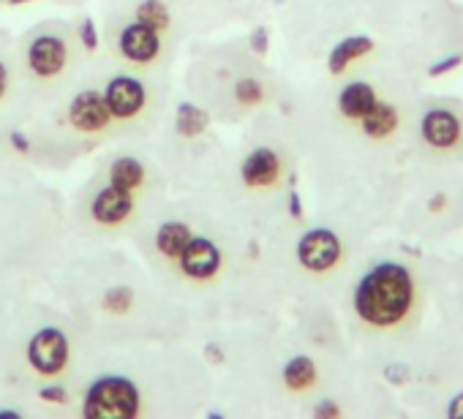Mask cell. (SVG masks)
<instances>
[{"label":"cell","mask_w":463,"mask_h":419,"mask_svg":"<svg viewBox=\"0 0 463 419\" xmlns=\"http://www.w3.org/2000/svg\"><path fill=\"white\" fill-rule=\"evenodd\" d=\"M289 216L292 219H303V201H300L298 191H292V196H289Z\"/></svg>","instance_id":"f546056e"},{"label":"cell","mask_w":463,"mask_h":419,"mask_svg":"<svg viewBox=\"0 0 463 419\" xmlns=\"http://www.w3.org/2000/svg\"><path fill=\"white\" fill-rule=\"evenodd\" d=\"M28 362L42 376L61 373L66 368V362H69V340H66V335L61 330H55V327L36 332L33 340L28 343Z\"/></svg>","instance_id":"277c9868"},{"label":"cell","mask_w":463,"mask_h":419,"mask_svg":"<svg viewBox=\"0 0 463 419\" xmlns=\"http://www.w3.org/2000/svg\"><path fill=\"white\" fill-rule=\"evenodd\" d=\"M69 61V47L58 36H39L28 50V69L36 77H55Z\"/></svg>","instance_id":"ba28073f"},{"label":"cell","mask_w":463,"mask_h":419,"mask_svg":"<svg viewBox=\"0 0 463 419\" xmlns=\"http://www.w3.org/2000/svg\"><path fill=\"white\" fill-rule=\"evenodd\" d=\"M80 39H82V44H85L90 52L99 47V33H96V25H93L90 20H85V23H82V28H80Z\"/></svg>","instance_id":"484cf974"},{"label":"cell","mask_w":463,"mask_h":419,"mask_svg":"<svg viewBox=\"0 0 463 419\" xmlns=\"http://www.w3.org/2000/svg\"><path fill=\"white\" fill-rule=\"evenodd\" d=\"M137 23L153 28V31H166L169 28V12L161 0H145L137 9Z\"/></svg>","instance_id":"ffe728a7"},{"label":"cell","mask_w":463,"mask_h":419,"mask_svg":"<svg viewBox=\"0 0 463 419\" xmlns=\"http://www.w3.org/2000/svg\"><path fill=\"white\" fill-rule=\"evenodd\" d=\"M39 397L47 400V403H69V392L63 386H44L39 392Z\"/></svg>","instance_id":"4316f807"},{"label":"cell","mask_w":463,"mask_h":419,"mask_svg":"<svg viewBox=\"0 0 463 419\" xmlns=\"http://www.w3.org/2000/svg\"><path fill=\"white\" fill-rule=\"evenodd\" d=\"M463 63V55H449V58H441V61H436L430 69H428V77H444V74H449V71H455L458 66Z\"/></svg>","instance_id":"603a6c76"},{"label":"cell","mask_w":463,"mask_h":419,"mask_svg":"<svg viewBox=\"0 0 463 419\" xmlns=\"http://www.w3.org/2000/svg\"><path fill=\"white\" fill-rule=\"evenodd\" d=\"M344 259L341 237L330 229H311L298 243V262L308 273H330Z\"/></svg>","instance_id":"3957f363"},{"label":"cell","mask_w":463,"mask_h":419,"mask_svg":"<svg viewBox=\"0 0 463 419\" xmlns=\"http://www.w3.org/2000/svg\"><path fill=\"white\" fill-rule=\"evenodd\" d=\"M12 144H14L20 153H28V147H31V144H28V139H25L20 131H14V134H12Z\"/></svg>","instance_id":"1f68e13d"},{"label":"cell","mask_w":463,"mask_h":419,"mask_svg":"<svg viewBox=\"0 0 463 419\" xmlns=\"http://www.w3.org/2000/svg\"><path fill=\"white\" fill-rule=\"evenodd\" d=\"M177 262H180V270H183L188 278H194V281H207V278H213V275L218 273V267H221V254H218V248H215L210 240H204V237H191L188 246L183 248V254L177 256Z\"/></svg>","instance_id":"52a82bcc"},{"label":"cell","mask_w":463,"mask_h":419,"mask_svg":"<svg viewBox=\"0 0 463 419\" xmlns=\"http://www.w3.org/2000/svg\"><path fill=\"white\" fill-rule=\"evenodd\" d=\"M134 210V199H131V191L120 188V185H107L96 199H93V207L90 213L99 224H120L131 216Z\"/></svg>","instance_id":"30bf717a"},{"label":"cell","mask_w":463,"mask_h":419,"mask_svg":"<svg viewBox=\"0 0 463 419\" xmlns=\"http://www.w3.org/2000/svg\"><path fill=\"white\" fill-rule=\"evenodd\" d=\"M235 96H238V101H241L243 107H257V104L265 98V88H262L257 79L246 77V79H241V82L235 85Z\"/></svg>","instance_id":"44dd1931"},{"label":"cell","mask_w":463,"mask_h":419,"mask_svg":"<svg viewBox=\"0 0 463 419\" xmlns=\"http://www.w3.org/2000/svg\"><path fill=\"white\" fill-rule=\"evenodd\" d=\"M139 411V392L128 378L107 376L88 389L85 416H118L128 419Z\"/></svg>","instance_id":"7a4b0ae2"},{"label":"cell","mask_w":463,"mask_h":419,"mask_svg":"<svg viewBox=\"0 0 463 419\" xmlns=\"http://www.w3.org/2000/svg\"><path fill=\"white\" fill-rule=\"evenodd\" d=\"M447 416H452V419H463V392H460V395H455V397L449 400V405H447Z\"/></svg>","instance_id":"f1b7e54d"},{"label":"cell","mask_w":463,"mask_h":419,"mask_svg":"<svg viewBox=\"0 0 463 419\" xmlns=\"http://www.w3.org/2000/svg\"><path fill=\"white\" fill-rule=\"evenodd\" d=\"M420 134H422V139L433 150H455L458 142H460L463 126H460L455 112H449V109H430V112L422 115Z\"/></svg>","instance_id":"5b68a950"},{"label":"cell","mask_w":463,"mask_h":419,"mask_svg":"<svg viewBox=\"0 0 463 419\" xmlns=\"http://www.w3.org/2000/svg\"><path fill=\"white\" fill-rule=\"evenodd\" d=\"M398 123H401V115L392 104L387 101H379L363 120H360V131L373 139V142H382V139H390L395 131H398Z\"/></svg>","instance_id":"5bb4252c"},{"label":"cell","mask_w":463,"mask_h":419,"mask_svg":"<svg viewBox=\"0 0 463 419\" xmlns=\"http://www.w3.org/2000/svg\"><path fill=\"white\" fill-rule=\"evenodd\" d=\"M204 354H207L210 362H221V359H223V354H221V349H218L215 343H207V346H204Z\"/></svg>","instance_id":"d6a6232c"},{"label":"cell","mask_w":463,"mask_h":419,"mask_svg":"<svg viewBox=\"0 0 463 419\" xmlns=\"http://www.w3.org/2000/svg\"><path fill=\"white\" fill-rule=\"evenodd\" d=\"M188 240H191V229L180 221L164 224L156 235V246L166 259H177L183 254V248L188 246Z\"/></svg>","instance_id":"e0dca14e"},{"label":"cell","mask_w":463,"mask_h":419,"mask_svg":"<svg viewBox=\"0 0 463 419\" xmlns=\"http://www.w3.org/2000/svg\"><path fill=\"white\" fill-rule=\"evenodd\" d=\"M314 416H317V419H338V416H341V405H338L335 400L325 397V400H319V403L314 405Z\"/></svg>","instance_id":"cb8c5ba5"},{"label":"cell","mask_w":463,"mask_h":419,"mask_svg":"<svg viewBox=\"0 0 463 419\" xmlns=\"http://www.w3.org/2000/svg\"><path fill=\"white\" fill-rule=\"evenodd\" d=\"M444 207H447V196H444V193H436V196L428 201V213H441Z\"/></svg>","instance_id":"4dcf8cb0"},{"label":"cell","mask_w":463,"mask_h":419,"mask_svg":"<svg viewBox=\"0 0 463 419\" xmlns=\"http://www.w3.org/2000/svg\"><path fill=\"white\" fill-rule=\"evenodd\" d=\"M384 378H387L390 384L401 386V384H406V381H409V368H406L403 362H392V365H387V368H384Z\"/></svg>","instance_id":"d4e9b609"},{"label":"cell","mask_w":463,"mask_h":419,"mask_svg":"<svg viewBox=\"0 0 463 419\" xmlns=\"http://www.w3.org/2000/svg\"><path fill=\"white\" fill-rule=\"evenodd\" d=\"M207 123H210V117H207L204 109H199L194 104H180L177 107V123L175 126H177V131L183 136H199L207 128Z\"/></svg>","instance_id":"d6986e66"},{"label":"cell","mask_w":463,"mask_h":419,"mask_svg":"<svg viewBox=\"0 0 463 419\" xmlns=\"http://www.w3.org/2000/svg\"><path fill=\"white\" fill-rule=\"evenodd\" d=\"M371 52H373V39L371 36H349V39H344V42H338L333 47V52L327 58V69H330L333 77H338V74H344L349 69L352 61L365 58Z\"/></svg>","instance_id":"9a60e30c"},{"label":"cell","mask_w":463,"mask_h":419,"mask_svg":"<svg viewBox=\"0 0 463 419\" xmlns=\"http://www.w3.org/2000/svg\"><path fill=\"white\" fill-rule=\"evenodd\" d=\"M104 101L112 112V117H134L142 107H145V88L139 79L131 77H115L107 90H104Z\"/></svg>","instance_id":"9c48e42d"},{"label":"cell","mask_w":463,"mask_h":419,"mask_svg":"<svg viewBox=\"0 0 463 419\" xmlns=\"http://www.w3.org/2000/svg\"><path fill=\"white\" fill-rule=\"evenodd\" d=\"M4 90H6V69L0 63V96H4Z\"/></svg>","instance_id":"836d02e7"},{"label":"cell","mask_w":463,"mask_h":419,"mask_svg":"<svg viewBox=\"0 0 463 419\" xmlns=\"http://www.w3.org/2000/svg\"><path fill=\"white\" fill-rule=\"evenodd\" d=\"M243 180L251 188H270L281 177V158L270 147H257L246 161H243Z\"/></svg>","instance_id":"8fae6325"},{"label":"cell","mask_w":463,"mask_h":419,"mask_svg":"<svg viewBox=\"0 0 463 419\" xmlns=\"http://www.w3.org/2000/svg\"><path fill=\"white\" fill-rule=\"evenodd\" d=\"M268 44H270L268 28H257V31L251 33V50H254L257 55H265V52H268Z\"/></svg>","instance_id":"83f0119b"},{"label":"cell","mask_w":463,"mask_h":419,"mask_svg":"<svg viewBox=\"0 0 463 419\" xmlns=\"http://www.w3.org/2000/svg\"><path fill=\"white\" fill-rule=\"evenodd\" d=\"M131 303H134V294H131V289H126V286H115V289H109L107 297H104V308L112 311V313H126V311L131 308Z\"/></svg>","instance_id":"7402d4cb"},{"label":"cell","mask_w":463,"mask_h":419,"mask_svg":"<svg viewBox=\"0 0 463 419\" xmlns=\"http://www.w3.org/2000/svg\"><path fill=\"white\" fill-rule=\"evenodd\" d=\"M69 120L77 131L82 134H93V131H104L112 120V112L104 101V96L93 93V90H85L80 93L71 107H69Z\"/></svg>","instance_id":"8992f818"},{"label":"cell","mask_w":463,"mask_h":419,"mask_svg":"<svg viewBox=\"0 0 463 419\" xmlns=\"http://www.w3.org/2000/svg\"><path fill=\"white\" fill-rule=\"evenodd\" d=\"M354 313L373 330H392L406 321L417 303V286L406 265L382 262L354 286Z\"/></svg>","instance_id":"6da1fadb"},{"label":"cell","mask_w":463,"mask_h":419,"mask_svg":"<svg viewBox=\"0 0 463 419\" xmlns=\"http://www.w3.org/2000/svg\"><path fill=\"white\" fill-rule=\"evenodd\" d=\"M145 180V169L137 158H118L109 169V182L112 185H120L126 191L137 188L139 182Z\"/></svg>","instance_id":"ac0fdd59"},{"label":"cell","mask_w":463,"mask_h":419,"mask_svg":"<svg viewBox=\"0 0 463 419\" xmlns=\"http://www.w3.org/2000/svg\"><path fill=\"white\" fill-rule=\"evenodd\" d=\"M9 4H14V6H17V4H28V0H9Z\"/></svg>","instance_id":"e575fe53"},{"label":"cell","mask_w":463,"mask_h":419,"mask_svg":"<svg viewBox=\"0 0 463 419\" xmlns=\"http://www.w3.org/2000/svg\"><path fill=\"white\" fill-rule=\"evenodd\" d=\"M319 378V370H317V362L311 357H295L287 362L284 368V384L287 389L292 392H306L317 384Z\"/></svg>","instance_id":"2e32d148"},{"label":"cell","mask_w":463,"mask_h":419,"mask_svg":"<svg viewBox=\"0 0 463 419\" xmlns=\"http://www.w3.org/2000/svg\"><path fill=\"white\" fill-rule=\"evenodd\" d=\"M158 31L137 23V25H128L123 33H120V50L128 61L134 63H150L156 55H158Z\"/></svg>","instance_id":"7c38bea8"},{"label":"cell","mask_w":463,"mask_h":419,"mask_svg":"<svg viewBox=\"0 0 463 419\" xmlns=\"http://www.w3.org/2000/svg\"><path fill=\"white\" fill-rule=\"evenodd\" d=\"M379 104L376 90L368 82H349L341 93H338V109L346 120L360 123L373 107Z\"/></svg>","instance_id":"4fadbf2b"}]
</instances>
